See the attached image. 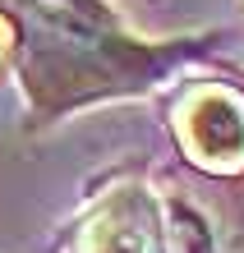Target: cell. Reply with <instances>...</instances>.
Instances as JSON below:
<instances>
[{
    "label": "cell",
    "mask_w": 244,
    "mask_h": 253,
    "mask_svg": "<svg viewBox=\"0 0 244 253\" xmlns=\"http://www.w3.org/2000/svg\"><path fill=\"white\" fill-rule=\"evenodd\" d=\"M185 55V46H134L120 33H101L93 23L47 14L28 33L23 83L42 111H65L93 97L134 92L143 83H157L161 74Z\"/></svg>",
    "instance_id": "cell-1"
},
{
    "label": "cell",
    "mask_w": 244,
    "mask_h": 253,
    "mask_svg": "<svg viewBox=\"0 0 244 253\" xmlns=\"http://www.w3.org/2000/svg\"><path fill=\"white\" fill-rule=\"evenodd\" d=\"M83 253H157L152 249V203L139 189L115 193L83 230Z\"/></svg>",
    "instance_id": "cell-3"
},
{
    "label": "cell",
    "mask_w": 244,
    "mask_h": 253,
    "mask_svg": "<svg viewBox=\"0 0 244 253\" xmlns=\"http://www.w3.org/2000/svg\"><path fill=\"white\" fill-rule=\"evenodd\" d=\"M180 138L212 170L244 166V101L226 87H194L180 106Z\"/></svg>",
    "instance_id": "cell-2"
},
{
    "label": "cell",
    "mask_w": 244,
    "mask_h": 253,
    "mask_svg": "<svg viewBox=\"0 0 244 253\" xmlns=\"http://www.w3.org/2000/svg\"><path fill=\"white\" fill-rule=\"evenodd\" d=\"M69 5H74V9H83L88 19H101V5H97V0H69Z\"/></svg>",
    "instance_id": "cell-4"
},
{
    "label": "cell",
    "mask_w": 244,
    "mask_h": 253,
    "mask_svg": "<svg viewBox=\"0 0 244 253\" xmlns=\"http://www.w3.org/2000/svg\"><path fill=\"white\" fill-rule=\"evenodd\" d=\"M5 42H9V33H5V19H0V55H5Z\"/></svg>",
    "instance_id": "cell-5"
}]
</instances>
